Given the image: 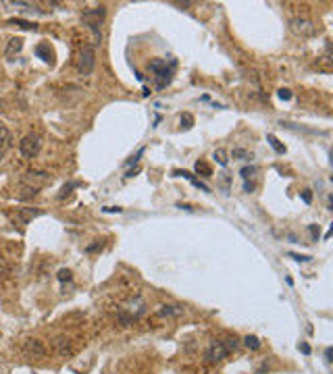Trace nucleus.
Wrapping results in <instances>:
<instances>
[{
  "mask_svg": "<svg viewBox=\"0 0 333 374\" xmlns=\"http://www.w3.org/2000/svg\"><path fill=\"white\" fill-rule=\"evenodd\" d=\"M254 187H256V183L246 181V183H244V191H246V193H252V191H254Z\"/></svg>",
  "mask_w": 333,
  "mask_h": 374,
  "instance_id": "473e14b6",
  "label": "nucleus"
},
{
  "mask_svg": "<svg viewBox=\"0 0 333 374\" xmlns=\"http://www.w3.org/2000/svg\"><path fill=\"white\" fill-rule=\"evenodd\" d=\"M308 231H311V235H313L314 241L319 239V224H308Z\"/></svg>",
  "mask_w": 333,
  "mask_h": 374,
  "instance_id": "c756f323",
  "label": "nucleus"
},
{
  "mask_svg": "<svg viewBox=\"0 0 333 374\" xmlns=\"http://www.w3.org/2000/svg\"><path fill=\"white\" fill-rule=\"evenodd\" d=\"M290 258H294L296 262H311L313 256H302V254H290Z\"/></svg>",
  "mask_w": 333,
  "mask_h": 374,
  "instance_id": "bb28decb",
  "label": "nucleus"
},
{
  "mask_svg": "<svg viewBox=\"0 0 333 374\" xmlns=\"http://www.w3.org/2000/svg\"><path fill=\"white\" fill-rule=\"evenodd\" d=\"M21 48H23V37H13V40H9V46H6L4 54L6 56H15L17 52H21Z\"/></svg>",
  "mask_w": 333,
  "mask_h": 374,
  "instance_id": "9b49d317",
  "label": "nucleus"
},
{
  "mask_svg": "<svg viewBox=\"0 0 333 374\" xmlns=\"http://www.w3.org/2000/svg\"><path fill=\"white\" fill-rule=\"evenodd\" d=\"M11 144H13V137H11V131L6 129V127H2L0 125V150H9L11 148Z\"/></svg>",
  "mask_w": 333,
  "mask_h": 374,
  "instance_id": "f8f14e48",
  "label": "nucleus"
},
{
  "mask_svg": "<svg viewBox=\"0 0 333 374\" xmlns=\"http://www.w3.org/2000/svg\"><path fill=\"white\" fill-rule=\"evenodd\" d=\"M300 196H302V200H304V202H306V204H311V202H313V193H311V191H308V189H304V191H302V193H300Z\"/></svg>",
  "mask_w": 333,
  "mask_h": 374,
  "instance_id": "2f4dec72",
  "label": "nucleus"
},
{
  "mask_svg": "<svg viewBox=\"0 0 333 374\" xmlns=\"http://www.w3.org/2000/svg\"><path fill=\"white\" fill-rule=\"evenodd\" d=\"M57 345H59V352L67 355V354H71V347H69V343H65V339H59L57 341Z\"/></svg>",
  "mask_w": 333,
  "mask_h": 374,
  "instance_id": "5701e85b",
  "label": "nucleus"
},
{
  "mask_svg": "<svg viewBox=\"0 0 333 374\" xmlns=\"http://www.w3.org/2000/svg\"><path fill=\"white\" fill-rule=\"evenodd\" d=\"M256 167H254V165H250V167H244L242 170H239V175H242V179H244V181H248V179H250V177H254V173H256Z\"/></svg>",
  "mask_w": 333,
  "mask_h": 374,
  "instance_id": "412c9836",
  "label": "nucleus"
},
{
  "mask_svg": "<svg viewBox=\"0 0 333 374\" xmlns=\"http://www.w3.org/2000/svg\"><path fill=\"white\" fill-rule=\"evenodd\" d=\"M177 208H181V210H194L190 204H177Z\"/></svg>",
  "mask_w": 333,
  "mask_h": 374,
  "instance_id": "e433bc0d",
  "label": "nucleus"
},
{
  "mask_svg": "<svg viewBox=\"0 0 333 374\" xmlns=\"http://www.w3.org/2000/svg\"><path fill=\"white\" fill-rule=\"evenodd\" d=\"M219 179H221V185H223V189L227 191V189H229V181H231V177H229L227 173H221V175H219Z\"/></svg>",
  "mask_w": 333,
  "mask_h": 374,
  "instance_id": "cd10ccee",
  "label": "nucleus"
},
{
  "mask_svg": "<svg viewBox=\"0 0 333 374\" xmlns=\"http://www.w3.org/2000/svg\"><path fill=\"white\" fill-rule=\"evenodd\" d=\"M144 314H146V303L142 299V295H136V298L127 303V308H121L117 312V322L121 326H129L131 322L137 320V318H142Z\"/></svg>",
  "mask_w": 333,
  "mask_h": 374,
  "instance_id": "7ed1b4c3",
  "label": "nucleus"
},
{
  "mask_svg": "<svg viewBox=\"0 0 333 374\" xmlns=\"http://www.w3.org/2000/svg\"><path fill=\"white\" fill-rule=\"evenodd\" d=\"M267 142L271 144V148H273V150H275L277 154H283V152H285V146H283V144H279V139H277L273 133H269V135H267Z\"/></svg>",
  "mask_w": 333,
  "mask_h": 374,
  "instance_id": "dca6fc26",
  "label": "nucleus"
},
{
  "mask_svg": "<svg viewBox=\"0 0 333 374\" xmlns=\"http://www.w3.org/2000/svg\"><path fill=\"white\" fill-rule=\"evenodd\" d=\"M213 158L216 160V162H219V165H223V167H225L227 165V152L225 150H223V148H219V150H215V154H213Z\"/></svg>",
  "mask_w": 333,
  "mask_h": 374,
  "instance_id": "aec40b11",
  "label": "nucleus"
},
{
  "mask_svg": "<svg viewBox=\"0 0 333 374\" xmlns=\"http://www.w3.org/2000/svg\"><path fill=\"white\" fill-rule=\"evenodd\" d=\"M244 345L248 349H252V352H256V349H260V339L256 335H248V337H244Z\"/></svg>",
  "mask_w": 333,
  "mask_h": 374,
  "instance_id": "2eb2a0df",
  "label": "nucleus"
},
{
  "mask_svg": "<svg viewBox=\"0 0 333 374\" xmlns=\"http://www.w3.org/2000/svg\"><path fill=\"white\" fill-rule=\"evenodd\" d=\"M57 277H59L60 283H65V280H71V270H69V268H60Z\"/></svg>",
  "mask_w": 333,
  "mask_h": 374,
  "instance_id": "393cba45",
  "label": "nucleus"
},
{
  "mask_svg": "<svg viewBox=\"0 0 333 374\" xmlns=\"http://www.w3.org/2000/svg\"><path fill=\"white\" fill-rule=\"evenodd\" d=\"M196 170H198V173H202V177H211L213 175V170H211V167H208L206 165V162H196Z\"/></svg>",
  "mask_w": 333,
  "mask_h": 374,
  "instance_id": "4be33fe9",
  "label": "nucleus"
},
{
  "mask_svg": "<svg viewBox=\"0 0 333 374\" xmlns=\"http://www.w3.org/2000/svg\"><path fill=\"white\" fill-rule=\"evenodd\" d=\"M290 29H292L296 36H300V37H313V36L316 34L314 21L308 19V17H294V19L290 21Z\"/></svg>",
  "mask_w": 333,
  "mask_h": 374,
  "instance_id": "423d86ee",
  "label": "nucleus"
},
{
  "mask_svg": "<svg viewBox=\"0 0 333 374\" xmlns=\"http://www.w3.org/2000/svg\"><path fill=\"white\" fill-rule=\"evenodd\" d=\"M25 349H27V352L29 354H32V355H38V357H42L46 352H44V347L40 345V341H27V345H25Z\"/></svg>",
  "mask_w": 333,
  "mask_h": 374,
  "instance_id": "4468645a",
  "label": "nucleus"
},
{
  "mask_svg": "<svg viewBox=\"0 0 333 374\" xmlns=\"http://www.w3.org/2000/svg\"><path fill=\"white\" fill-rule=\"evenodd\" d=\"M98 247H102V243H94V245H90V247H88V252H94V249H98Z\"/></svg>",
  "mask_w": 333,
  "mask_h": 374,
  "instance_id": "4c0bfd02",
  "label": "nucleus"
},
{
  "mask_svg": "<svg viewBox=\"0 0 333 374\" xmlns=\"http://www.w3.org/2000/svg\"><path fill=\"white\" fill-rule=\"evenodd\" d=\"M94 67H96V48L94 46H83L79 62H77V71H79V75H92Z\"/></svg>",
  "mask_w": 333,
  "mask_h": 374,
  "instance_id": "20e7f679",
  "label": "nucleus"
},
{
  "mask_svg": "<svg viewBox=\"0 0 333 374\" xmlns=\"http://www.w3.org/2000/svg\"><path fill=\"white\" fill-rule=\"evenodd\" d=\"M229 354V349L227 345L223 341H211L208 343V347H206V352H204V362L206 364H219L221 360H225Z\"/></svg>",
  "mask_w": 333,
  "mask_h": 374,
  "instance_id": "39448f33",
  "label": "nucleus"
},
{
  "mask_svg": "<svg viewBox=\"0 0 333 374\" xmlns=\"http://www.w3.org/2000/svg\"><path fill=\"white\" fill-rule=\"evenodd\" d=\"M157 314L160 318H173V316H181L183 314V306H160Z\"/></svg>",
  "mask_w": 333,
  "mask_h": 374,
  "instance_id": "1a4fd4ad",
  "label": "nucleus"
},
{
  "mask_svg": "<svg viewBox=\"0 0 333 374\" xmlns=\"http://www.w3.org/2000/svg\"><path fill=\"white\" fill-rule=\"evenodd\" d=\"M19 214H21V218H23V223H29L34 216H40L42 210H19Z\"/></svg>",
  "mask_w": 333,
  "mask_h": 374,
  "instance_id": "6ab92c4d",
  "label": "nucleus"
},
{
  "mask_svg": "<svg viewBox=\"0 0 333 374\" xmlns=\"http://www.w3.org/2000/svg\"><path fill=\"white\" fill-rule=\"evenodd\" d=\"M231 156H234V158H237V160H250V158H252V154L248 152V150H244V148H234Z\"/></svg>",
  "mask_w": 333,
  "mask_h": 374,
  "instance_id": "a211bd4d",
  "label": "nucleus"
},
{
  "mask_svg": "<svg viewBox=\"0 0 333 374\" xmlns=\"http://www.w3.org/2000/svg\"><path fill=\"white\" fill-rule=\"evenodd\" d=\"M4 154H6L4 150H0V160H2V158H4Z\"/></svg>",
  "mask_w": 333,
  "mask_h": 374,
  "instance_id": "58836bf2",
  "label": "nucleus"
},
{
  "mask_svg": "<svg viewBox=\"0 0 333 374\" xmlns=\"http://www.w3.org/2000/svg\"><path fill=\"white\" fill-rule=\"evenodd\" d=\"M177 60H162V58H154L150 60L148 69L154 73V88L157 90H165L169 83L173 81V73H175Z\"/></svg>",
  "mask_w": 333,
  "mask_h": 374,
  "instance_id": "f257e3e1",
  "label": "nucleus"
},
{
  "mask_svg": "<svg viewBox=\"0 0 333 374\" xmlns=\"http://www.w3.org/2000/svg\"><path fill=\"white\" fill-rule=\"evenodd\" d=\"M227 345V349L229 352H234V349H237V345H239V341H237V337H227L225 341H223Z\"/></svg>",
  "mask_w": 333,
  "mask_h": 374,
  "instance_id": "b1692460",
  "label": "nucleus"
},
{
  "mask_svg": "<svg viewBox=\"0 0 333 374\" xmlns=\"http://www.w3.org/2000/svg\"><path fill=\"white\" fill-rule=\"evenodd\" d=\"M331 355H333V349L331 347H327V349H325V362H331Z\"/></svg>",
  "mask_w": 333,
  "mask_h": 374,
  "instance_id": "f704fd0d",
  "label": "nucleus"
},
{
  "mask_svg": "<svg viewBox=\"0 0 333 374\" xmlns=\"http://www.w3.org/2000/svg\"><path fill=\"white\" fill-rule=\"evenodd\" d=\"M192 125H194V116L185 112V114L181 116V127H183V129H190Z\"/></svg>",
  "mask_w": 333,
  "mask_h": 374,
  "instance_id": "a878e982",
  "label": "nucleus"
},
{
  "mask_svg": "<svg viewBox=\"0 0 333 374\" xmlns=\"http://www.w3.org/2000/svg\"><path fill=\"white\" fill-rule=\"evenodd\" d=\"M36 56L42 58L46 65H52V62H54V50L50 48L48 42H40L36 46Z\"/></svg>",
  "mask_w": 333,
  "mask_h": 374,
  "instance_id": "6e6552de",
  "label": "nucleus"
},
{
  "mask_svg": "<svg viewBox=\"0 0 333 374\" xmlns=\"http://www.w3.org/2000/svg\"><path fill=\"white\" fill-rule=\"evenodd\" d=\"M142 154H144V148H140V150H137V154H136V156H131V158L127 160V165H136V162L140 160V156H142Z\"/></svg>",
  "mask_w": 333,
  "mask_h": 374,
  "instance_id": "7c9ffc66",
  "label": "nucleus"
},
{
  "mask_svg": "<svg viewBox=\"0 0 333 374\" xmlns=\"http://www.w3.org/2000/svg\"><path fill=\"white\" fill-rule=\"evenodd\" d=\"M277 96H279L281 100H292V92L288 88H281L279 92H277Z\"/></svg>",
  "mask_w": 333,
  "mask_h": 374,
  "instance_id": "c85d7f7f",
  "label": "nucleus"
},
{
  "mask_svg": "<svg viewBox=\"0 0 333 374\" xmlns=\"http://www.w3.org/2000/svg\"><path fill=\"white\" fill-rule=\"evenodd\" d=\"M104 212H108V214H115V212H123V208H119V206H108V208H104Z\"/></svg>",
  "mask_w": 333,
  "mask_h": 374,
  "instance_id": "72a5a7b5",
  "label": "nucleus"
},
{
  "mask_svg": "<svg viewBox=\"0 0 333 374\" xmlns=\"http://www.w3.org/2000/svg\"><path fill=\"white\" fill-rule=\"evenodd\" d=\"M173 177H185V179H190V181H192L194 185H196V187H200L202 191H211V187L204 185L202 181H200V179H196L192 173H188V170H173Z\"/></svg>",
  "mask_w": 333,
  "mask_h": 374,
  "instance_id": "9d476101",
  "label": "nucleus"
},
{
  "mask_svg": "<svg viewBox=\"0 0 333 374\" xmlns=\"http://www.w3.org/2000/svg\"><path fill=\"white\" fill-rule=\"evenodd\" d=\"M40 150H42V139L36 133H29L19 142V152L25 156V158H36V156L40 154Z\"/></svg>",
  "mask_w": 333,
  "mask_h": 374,
  "instance_id": "0eeeda50",
  "label": "nucleus"
},
{
  "mask_svg": "<svg viewBox=\"0 0 333 374\" xmlns=\"http://www.w3.org/2000/svg\"><path fill=\"white\" fill-rule=\"evenodd\" d=\"M300 352H302V354H306V355H308V354H311V347H308V345H306V343H300Z\"/></svg>",
  "mask_w": 333,
  "mask_h": 374,
  "instance_id": "c9c22d12",
  "label": "nucleus"
},
{
  "mask_svg": "<svg viewBox=\"0 0 333 374\" xmlns=\"http://www.w3.org/2000/svg\"><path fill=\"white\" fill-rule=\"evenodd\" d=\"M83 183L81 181H71V183H67V185H63V189H60V193H59V200H63L65 196H69V193H71L75 187H81Z\"/></svg>",
  "mask_w": 333,
  "mask_h": 374,
  "instance_id": "f3484780",
  "label": "nucleus"
},
{
  "mask_svg": "<svg viewBox=\"0 0 333 374\" xmlns=\"http://www.w3.org/2000/svg\"><path fill=\"white\" fill-rule=\"evenodd\" d=\"M106 17V6H96V9H88L83 11L81 19H83V25H86L92 31V37H94V46L100 44L102 40V21Z\"/></svg>",
  "mask_w": 333,
  "mask_h": 374,
  "instance_id": "f03ea898",
  "label": "nucleus"
},
{
  "mask_svg": "<svg viewBox=\"0 0 333 374\" xmlns=\"http://www.w3.org/2000/svg\"><path fill=\"white\" fill-rule=\"evenodd\" d=\"M6 23H9V25H17V27H21V29H27V31H36V29H38L36 23L25 21V19H9Z\"/></svg>",
  "mask_w": 333,
  "mask_h": 374,
  "instance_id": "ddd939ff",
  "label": "nucleus"
}]
</instances>
